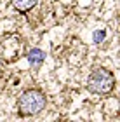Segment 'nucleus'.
Segmentation results:
<instances>
[{
    "mask_svg": "<svg viewBox=\"0 0 120 122\" xmlns=\"http://www.w3.org/2000/svg\"><path fill=\"white\" fill-rule=\"evenodd\" d=\"M115 87V75L106 68H96L87 77V89L92 94H108Z\"/></svg>",
    "mask_w": 120,
    "mask_h": 122,
    "instance_id": "f257e3e1",
    "label": "nucleus"
},
{
    "mask_svg": "<svg viewBox=\"0 0 120 122\" xmlns=\"http://www.w3.org/2000/svg\"><path fill=\"white\" fill-rule=\"evenodd\" d=\"M18 108H19V113L23 115H37L45 108V96L40 91L30 89L21 94L18 101Z\"/></svg>",
    "mask_w": 120,
    "mask_h": 122,
    "instance_id": "f03ea898",
    "label": "nucleus"
},
{
    "mask_svg": "<svg viewBox=\"0 0 120 122\" xmlns=\"http://www.w3.org/2000/svg\"><path fill=\"white\" fill-rule=\"evenodd\" d=\"M26 58H28V63L33 66V68H38V66H42L43 61H45V51H42L38 47H33V49L28 51Z\"/></svg>",
    "mask_w": 120,
    "mask_h": 122,
    "instance_id": "7ed1b4c3",
    "label": "nucleus"
},
{
    "mask_svg": "<svg viewBox=\"0 0 120 122\" xmlns=\"http://www.w3.org/2000/svg\"><path fill=\"white\" fill-rule=\"evenodd\" d=\"M10 2H12L16 10H19V12H28L30 9H33L37 5L38 0H10Z\"/></svg>",
    "mask_w": 120,
    "mask_h": 122,
    "instance_id": "20e7f679",
    "label": "nucleus"
},
{
    "mask_svg": "<svg viewBox=\"0 0 120 122\" xmlns=\"http://www.w3.org/2000/svg\"><path fill=\"white\" fill-rule=\"evenodd\" d=\"M105 37H106L105 30H96L94 33H92V40H94V44H101L103 40H105Z\"/></svg>",
    "mask_w": 120,
    "mask_h": 122,
    "instance_id": "39448f33",
    "label": "nucleus"
}]
</instances>
